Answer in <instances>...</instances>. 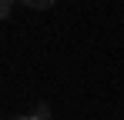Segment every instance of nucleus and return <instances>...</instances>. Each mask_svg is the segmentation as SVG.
Instances as JSON below:
<instances>
[{"label":"nucleus","instance_id":"1","mask_svg":"<svg viewBox=\"0 0 124 120\" xmlns=\"http://www.w3.org/2000/svg\"><path fill=\"white\" fill-rule=\"evenodd\" d=\"M30 120H50V107L47 103H37V110L30 113Z\"/></svg>","mask_w":124,"mask_h":120},{"label":"nucleus","instance_id":"2","mask_svg":"<svg viewBox=\"0 0 124 120\" xmlns=\"http://www.w3.org/2000/svg\"><path fill=\"white\" fill-rule=\"evenodd\" d=\"M30 10H47V7H54V0H23Z\"/></svg>","mask_w":124,"mask_h":120},{"label":"nucleus","instance_id":"3","mask_svg":"<svg viewBox=\"0 0 124 120\" xmlns=\"http://www.w3.org/2000/svg\"><path fill=\"white\" fill-rule=\"evenodd\" d=\"M10 13H14V7H10L7 0H0V20H7V17H10Z\"/></svg>","mask_w":124,"mask_h":120},{"label":"nucleus","instance_id":"4","mask_svg":"<svg viewBox=\"0 0 124 120\" xmlns=\"http://www.w3.org/2000/svg\"><path fill=\"white\" fill-rule=\"evenodd\" d=\"M14 120H30V113H20V117H14Z\"/></svg>","mask_w":124,"mask_h":120},{"label":"nucleus","instance_id":"5","mask_svg":"<svg viewBox=\"0 0 124 120\" xmlns=\"http://www.w3.org/2000/svg\"><path fill=\"white\" fill-rule=\"evenodd\" d=\"M7 3H10V7H14V0H7Z\"/></svg>","mask_w":124,"mask_h":120}]
</instances>
